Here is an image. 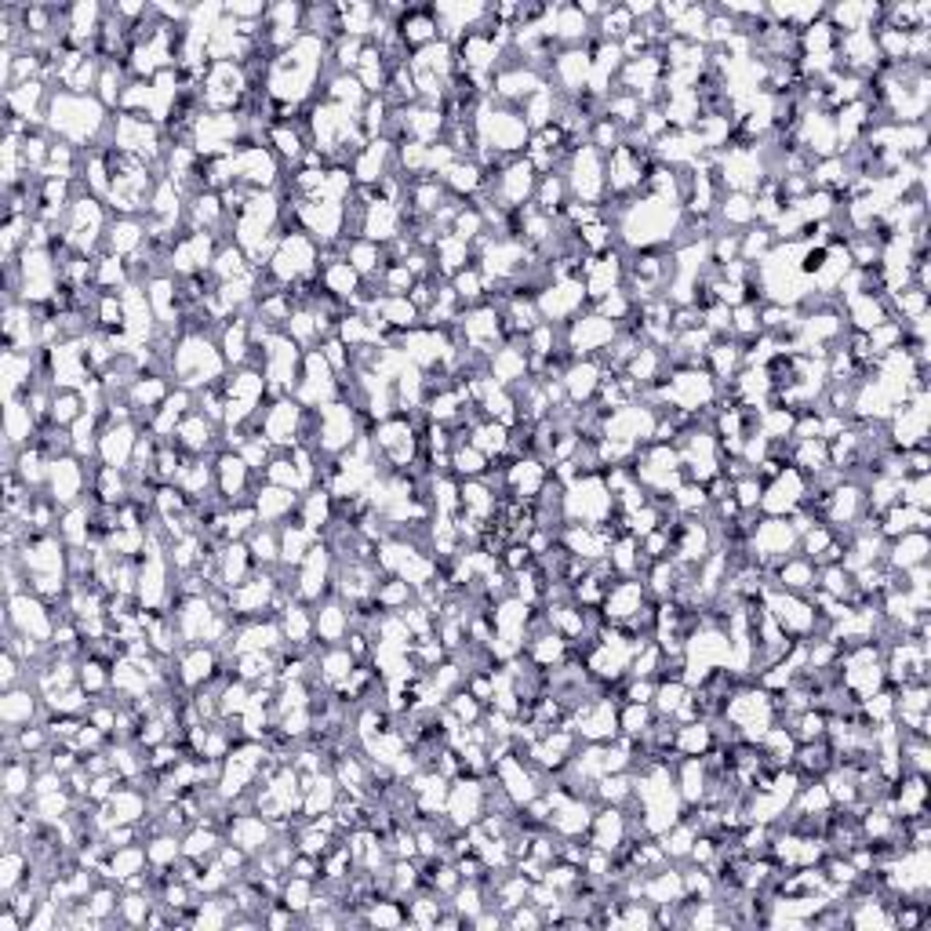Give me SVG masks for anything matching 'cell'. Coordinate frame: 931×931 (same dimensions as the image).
<instances>
[{"label":"cell","instance_id":"cell-19","mask_svg":"<svg viewBox=\"0 0 931 931\" xmlns=\"http://www.w3.org/2000/svg\"><path fill=\"white\" fill-rule=\"evenodd\" d=\"M779 590H786V593H811L815 586H819V568L808 561V557H790V561H782L779 564Z\"/></svg>","mask_w":931,"mask_h":931},{"label":"cell","instance_id":"cell-1","mask_svg":"<svg viewBox=\"0 0 931 931\" xmlns=\"http://www.w3.org/2000/svg\"><path fill=\"white\" fill-rule=\"evenodd\" d=\"M55 135L70 142V146H88L95 139V131L106 124V106L91 95H73V91H59L48 99V117H44Z\"/></svg>","mask_w":931,"mask_h":931},{"label":"cell","instance_id":"cell-10","mask_svg":"<svg viewBox=\"0 0 931 931\" xmlns=\"http://www.w3.org/2000/svg\"><path fill=\"white\" fill-rule=\"evenodd\" d=\"M135 426L131 422H110L99 437V459L102 466H113V470H128L131 455H135Z\"/></svg>","mask_w":931,"mask_h":931},{"label":"cell","instance_id":"cell-16","mask_svg":"<svg viewBox=\"0 0 931 931\" xmlns=\"http://www.w3.org/2000/svg\"><path fill=\"white\" fill-rule=\"evenodd\" d=\"M142 241H146V226H142L139 219H131V215H121V219L110 222V230H106L110 255H117V259H131V255L142 248Z\"/></svg>","mask_w":931,"mask_h":931},{"label":"cell","instance_id":"cell-4","mask_svg":"<svg viewBox=\"0 0 931 931\" xmlns=\"http://www.w3.org/2000/svg\"><path fill=\"white\" fill-rule=\"evenodd\" d=\"M713 397H717V382H713L710 371H699V364L681 368L670 382H666V404H673V408L684 411V415L706 408Z\"/></svg>","mask_w":931,"mask_h":931},{"label":"cell","instance_id":"cell-18","mask_svg":"<svg viewBox=\"0 0 931 931\" xmlns=\"http://www.w3.org/2000/svg\"><path fill=\"white\" fill-rule=\"evenodd\" d=\"M215 670H219V659H215V651L204 648V644H197V648H190L186 655H182L179 681L186 684V688H201V684H208L211 677H215Z\"/></svg>","mask_w":931,"mask_h":931},{"label":"cell","instance_id":"cell-22","mask_svg":"<svg viewBox=\"0 0 931 931\" xmlns=\"http://www.w3.org/2000/svg\"><path fill=\"white\" fill-rule=\"evenodd\" d=\"M175 444H179L182 451L201 455V451L211 444V419L208 415H204V411H190V415L179 422V430H175Z\"/></svg>","mask_w":931,"mask_h":931},{"label":"cell","instance_id":"cell-12","mask_svg":"<svg viewBox=\"0 0 931 931\" xmlns=\"http://www.w3.org/2000/svg\"><path fill=\"white\" fill-rule=\"evenodd\" d=\"M601 379H604V371H601V364L593 361V357H582V361H575L561 375L564 393H568V401H575V404H579V401H593V393L601 390Z\"/></svg>","mask_w":931,"mask_h":931},{"label":"cell","instance_id":"cell-7","mask_svg":"<svg viewBox=\"0 0 931 931\" xmlns=\"http://www.w3.org/2000/svg\"><path fill=\"white\" fill-rule=\"evenodd\" d=\"M615 321L601 317V313H590V317H575L571 321V335H568V350L579 353V357H593L601 353L604 346L615 342Z\"/></svg>","mask_w":931,"mask_h":931},{"label":"cell","instance_id":"cell-3","mask_svg":"<svg viewBox=\"0 0 931 931\" xmlns=\"http://www.w3.org/2000/svg\"><path fill=\"white\" fill-rule=\"evenodd\" d=\"M106 230V215H102L99 197H73L70 211L62 215V237L77 255H88L99 241V233Z\"/></svg>","mask_w":931,"mask_h":931},{"label":"cell","instance_id":"cell-14","mask_svg":"<svg viewBox=\"0 0 931 931\" xmlns=\"http://www.w3.org/2000/svg\"><path fill=\"white\" fill-rule=\"evenodd\" d=\"M230 841L237 844L244 855H259V851H266V841H270L266 815H233L230 819Z\"/></svg>","mask_w":931,"mask_h":931},{"label":"cell","instance_id":"cell-27","mask_svg":"<svg viewBox=\"0 0 931 931\" xmlns=\"http://www.w3.org/2000/svg\"><path fill=\"white\" fill-rule=\"evenodd\" d=\"M0 870H4V877H0V891L4 895H15V888L22 884V877H26V870H30V855L19 848H8L4 851V862H0Z\"/></svg>","mask_w":931,"mask_h":931},{"label":"cell","instance_id":"cell-21","mask_svg":"<svg viewBox=\"0 0 931 931\" xmlns=\"http://www.w3.org/2000/svg\"><path fill=\"white\" fill-rule=\"evenodd\" d=\"M33 713H37V695L33 691L8 688V695L0 699V721L8 724V731H19L22 724H30Z\"/></svg>","mask_w":931,"mask_h":931},{"label":"cell","instance_id":"cell-15","mask_svg":"<svg viewBox=\"0 0 931 931\" xmlns=\"http://www.w3.org/2000/svg\"><path fill=\"white\" fill-rule=\"evenodd\" d=\"M299 506V495L281 484H270L266 491L255 495V513H259V524H277L284 517H291V510Z\"/></svg>","mask_w":931,"mask_h":931},{"label":"cell","instance_id":"cell-6","mask_svg":"<svg viewBox=\"0 0 931 931\" xmlns=\"http://www.w3.org/2000/svg\"><path fill=\"white\" fill-rule=\"evenodd\" d=\"M568 190L586 204H597L608 190V179H604V161L597 146H582L571 157V175H568Z\"/></svg>","mask_w":931,"mask_h":931},{"label":"cell","instance_id":"cell-11","mask_svg":"<svg viewBox=\"0 0 931 931\" xmlns=\"http://www.w3.org/2000/svg\"><path fill=\"white\" fill-rule=\"evenodd\" d=\"M793 542H801V535H797V528H793L790 521H782V517H771V521L753 528V550L761 553L764 561L786 557V550H790Z\"/></svg>","mask_w":931,"mask_h":931},{"label":"cell","instance_id":"cell-34","mask_svg":"<svg viewBox=\"0 0 931 931\" xmlns=\"http://www.w3.org/2000/svg\"><path fill=\"white\" fill-rule=\"evenodd\" d=\"M510 924H513V928H521V924H531V928H535V924H542V917H539V913H531V910H521Z\"/></svg>","mask_w":931,"mask_h":931},{"label":"cell","instance_id":"cell-32","mask_svg":"<svg viewBox=\"0 0 931 931\" xmlns=\"http://www.w3.org/2000/svg\"><path fill=\"white\" fill-rule=\"evenodd\" d=\"M117 902H121V899L113 895V888H102V891H95V895H88V899H84V906H88L91 917H106V913H110Z\"/></svg>","mask_w":931,"mask_h":931},{"label":"cell","instance_id":"cell-33","mask_svg":"<svg viewBox=\"0 0 931 931\" xmlns=\"http://www.w3.org/2000/svg\"><path fill=\"white\" fill-rule=\"evenodd\" d=\"M397 902H379L375 910H371V917L368 921L371 924H401V917H397V910H393Z\"/></svg>","mask_w":931,"mask_h":931},{"label":"cell","instance_id":"cell-24","mask_svg":"<svg viewBox=\"0 0 931 931\" xmlns=\"http://www.w3.org/2000/svg\"><path fill=\"white\" fill-rule=\"evenodd\" d=\"M313 630H317V637H321L324 644H339L342 637H346V630H350V615H346L339 604H324V608H317V615H313Z\"/></svg>","mask_w":931,"mask_h":931},{"label":"cell","instance_id":"cell-31","mask_svg":"<svg viewBox=\"0 0 931 931\" xmlns=\"http://www.w3.org/2000/svg\"><path fill=\"white\" fill-rule=\"evenodd\" d=\"M117 910L124 913V921L128 924H146V917H150V902L142 899V895H128V899L117 902Z\"/></svg>","mask_w":931,"mask_h":931},{"label":"cell","instance_id":"cell-5","mask_svg":"<svg viewBox=\"0 0 931 931\" xmlns=\"http://www.w3.org/2000/svg\"><path fill=\"white\" fill-rule=\"evenodd\" d=\"M8 630L33 637V641H48V637H55V619H51V611L44 608L41 597L26 590L8 597Z\"/></svg>","mask_w":931,"mask_h":931},{"label":"cell","instance_id":"cell-2","mask_svg":"<svg viewBox=\"0 0 931 931\" xmlns=\"http://www.w3.org/2000/svg\"><path fill=\"white\" fill-rule=\"evenodd\" d=\"M222 353H215V346H211L204 335H186V339L179 342V350H175V357H171V368H175V375L182 379V386L190 390V386H208V382L219 379L222 371Z\"/></svg>","mask_w":931,"mask_h":931},{"label":"cell","instance_id":"cell-29","mask_svg":"<svg viewBox=\"0 0 931 931\" xmlns=\"http://www.w3.org/2000/svg\"><path fill=\"white\" fill-rule=\"evenodd\" d=\"M270 142H273V153L284 157V161H295L302 153V135L299 131H291V124H277V128L270 131Z\"/></svg>","mask_w":931,"mask_h":931},{"label":"cell","instance_id":"cell-13","mask_svg":"<svg viewBox=\"0 0 931 931\" xmlns=\"http://www.w3.org/2000/svg\"><path fill=\"white\" fill-rule=\"evenodd\" d=\"M248 477L251 466L237 455V451H222L215 459V481H219V491L230 502H241V495L248 491Z\"/></svg>","mask_w":931,"mask_h":931},{"label":"cell","instance_id":"cell-20","mask_svg":"<svg viewBox=\"0 0 931 931\" xmlns=\"http://www.w3.org/2000/svg\"><path fill=\"white\" fill-rule=\"evenodd\" d=\"M528 375V357L517 346H502V350L491 353V379L510 390L513 382H524Z\"/></svg>","mask_w":931,"mask_h":931},{"label":"cell","instance_id":"cell-30","mask_svg":"<svg viewBox=\"0 0 931 931\" xmlns=\"http://www.w3.org/2000/svg\"><path fill=\"white\" fill-rule=\"evenodd\" d=\"M281 906H288V910H306V906H313V884L310 877H291L288 884H284V902Z\"/></svg>","mask_w":931,"mask_h":931},{"label":"cell","instance_id":"cell-25","mask_svg":"<svg viewBox=\"0 0 931 931\" xmlns=\"http://www.w3.org/2000/svg\"><path fill=\"white\" fill-rule=\"evenodd\" d=\"M924 557H928V539H924V531H906L902 539H895V557H891L895 568H902V571L921 568Z\"/></svg>","mask_w":931,"mask_h":931},{"label":"cell","instance_id":"cell-28","mask_svg":"<svg viewBox=\"0 0 931 931\" xmlns=\"http://www.w3.org/2000/svg\"><path fill=\"white\" fill-rule=\"evenodd\" d=\"M721 215L731 226H746V222L757 219V204L750 201V193H731V197H724Z\"/></svg>","mask_w":931,"mask_h":931},{"label":"cell","instance_id":"cell-8","mask_svg":"<svg viewBox=\"0 0 931 931\" xmlns=\"http://www.w3.org/2000/svg\"><path fill=\"white\" fill-rule=\"evenodd\" d=\"M84 481H88V470L81 466L77 455H62L48 466V491L55 506H77V495H81Z\"/></svg>","mask_w":931,"mask_h":931},{"label":"cell","instance_id":"cell-9","mask_svg":"<svg viewBox=\"0 0 931 931\" xmlns=\"http://www.w3.org/2000/svg\"><path fill=\"white\" fill-rule=\"evenodd\" d=\"M302 419V404L299 401H281L273 404L266 415H262V437L273 444V448H291L295 444V433H299Z\"/></svg>","mask_w":931,"mask_h":931},{"label":"cell","instance_id":"cell-26","mask_svg":"<svg viewBox=\"0 0 931 931\" xmlns=\"http://www.w3.org/2000/svg\"><path fill=\"white\" fill-rule=\"evenodd\" d=\"M84 411H88V404H84L81 390H59L55 397H51V422L62 426V430H70Z\"/></svg>","mask_w":931,"mask_h":931},{"label":"cell","instance_id":"cell-17","mask_svg":"<svg viewBox=\"0 0 931 931\" xmlns=\"http://www.w3.org/2000/svg\"><path fill=\"white\" fill-rule=\"evenodd\" d=\"M386 161H390V142L386 139H371L357 157H353V175L364 182V186H375L379 179H386Z\"/></svg>","mask_w":931,"mask_h":931},{"label":"cell","instance_id":"cell-23","mask_svg":"<svg viewBox=\"0 0 931 931\" xmlns=\"http://www.w3.org/2000/svg\"><path fill=\"white\" fill-rule=\"evenodd\" d=\"M346 262H350L361 277H371V273H382L386 255H382V244L368 241V237H357L353 244H346Z\"/></svg>","mask_w":931,"mask_h":931}]
</instances>
